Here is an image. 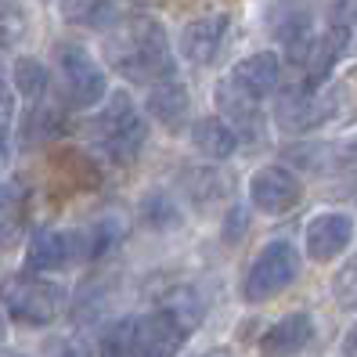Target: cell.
I'll return each mask as SVG.
<instances>
[{
    "label": "cell",
    "instance_id": "6da1fadb",
    "mask_svg": "<svg viewBox=\"0 0 357 357\" xmlns=\"http://www.w3.org/2000/svg\"><path fill=\"white\" fill-rule=\"evenodd\" d=\"M101 54L112 73H119L130 83H141V87H152L159 79L177 76L170 36H166L162 22L152 15L116 22V29H109L101 40Z\"/></svg>",
    "mask_w": 357,
    "mask_h": 357
},
{
    "label": "cell",
    "instance_id": "7a4b0ae2",
    "mask_svg": "<svg viewBox=\"0 0 357 357\" xmlns=\"http://www.w3.org/2000/svg\"><path fill=\"white\" fill-rule=\"evenodd\" d=\"M66 289L58 282L22 271V275H8L0 278V307L8 310V318L22 321V325H51L61 310H66Z\"/></svg>",
    "mask_w": 357,
    "mask_h": 357
},
{
    "label": "cell",
    "instance_id": "3957f363",
    "mask_svg": "<svg viewBox=\"0 0 357 357\" xmlns=\"http://www.w3.org/2000/svg\"><path fill=\"white\" fill-rule=\"evenodd\" d=\"M94 137L101 144V152L119 166H127L141 155L144 137H149V123H144L141 109L130 101V94H123V91L109 94L105 109L94 116Z\"/></svg>",
    "mask_w": 357,
    "mask_h": 357
},
{
    "label": "cell",
    "instance_id": "277c9868",
    "mask_svg": "<svg viewBox=\"0 0 357 357\" xmlns=\"http://www.w3.org/2000/svg\"><path fill=\"white\" fill-rule=\"evenodd\" d=\"M54 69L61 98L73 109H98L109 98V76L94 61V54L79 44H58L54 47Z\"/></svg>",
    "mask_w": 357,
    "mask_h": 357
},
{
    "label": "cell",
    "instance_id": "5b68a950",
    "mask_svg": "<svg viewBox=\"0 0 357 357\" xmlns=\"http://www.w3.org/2000/svg\"><path fill=\"white\" fill-rule=\"evenodd\" d=\"M296 278H300V249L289 238H275L249 264L245 282H242V296L249 303H267V300L282 296Z\"/></svg>",
    "mask_w": 357,
    "mask_h": 357
},
{
    "label": "cell",
    "instance_id": "8992f818",
    "mask_svg": "<svg viewBox=\"0 0 357 357\" xmlns=\"http://www.w3.org/2000/svg\"><path fill=\"white\" fill-rule=\"evenodd\" d=\"M267 29L271 36L282 44L285 58H289V69H296L303 54L314 47L318 40V15L307 0H271L267 8Z\"/></svg>",
    "mask_w": 357,
    "mask_h": 357
},
{
    "label": "cell",
    "instance_id": "52a82bcc",
    "mask_svg": "<svg viewBox=\"0 0 357 357\" xmlns=\"http://www.w3.org/2000/svg\"><path fill=\"white\" fill-rule=\"evenodd\" d=\"M278 101H275V123L282 134H307L318 130L321 123H328V101L318 87H307V83L296 79H282L278 83Z\"/></svg>",
    "mask_w": 357,
    "mask_h": 357
},
{
    "label": "cell",
    "instance_id": "ba28073f",
    "mask_svg": "<svg viewBox=\"0 0 357 357\" xmlns=\"http://www.w3.org/2000/svg\"><path fill=\"white\" fill-rule=\"evenodd\" d=\"M249 202L267 217H285L303 202V181L289 166H260L249 177Z\"/></svg>",
    "mask_w": 357,
    "mask_h": 357
},
{
    "label": "cell",
    "instance_id": "9c48e42d",
    "mask_svg": "<svg viewBox=\"0 0 357 357\" xmlns=\"http://www.w3.org/2000/svg\"><path fill=\"white\" fill-rule=\"evenodd\" d=\"M350 238H354V217L343 213V209H321L303 227V249L318 264H328L340 253H347Z\"/></svg>",
    "mask_w": 357,
    "mask_h": 357
},
{
    "label": "cell",
    "instance_id": "30bf717a",
    "mask_svg": "<svg viewBox=\"0 0 357 357\" xmlns=\"http://www.w3.org/2000/svg\"><path fill=\"white\" fill-rule=\"evenodd\" d=\"M217 109H220V119L235 130L238 144L242 141H260L267 134V119H264V109L257 98H249L242 87H235L227 76L217 83Z\"/></svg>",
    "mask_w": 357,
    "mask_h": 357
},
{
    "label": "cell",
    "instance_id": "8fae6325",
    "mask_svg": "<svg viewBox=\"0 0 357 357\" xmlns=\"http://www.w3.org/2000/svg\"><path fill=\"white\" fill-rule=\"evenodd\" d=\"M79 257V231H61V227H40L29 238L26 253V271L33 275H47V271H61Z\"/></svg>",
    "mask_w": 357,
    "mask_h": 357
},
{
    "label": "cell",
    "instance_id": "7c38bea8",
    "mask_svg": "<svg viewBox=\"0 0 357 357\" xmlns=\"http://www.w3.org/2000/svg\"><path fill=\"white\" fill-rule=\"evenodd\" d=\"M224 40H227V15H202V18H195V22H188L181 29L177 47H181L184 61H192V66H209V61L220 54Z\"/></svg>",
    "mask_w": 357,
    "mask_h": 357
},
{
    "label": "cell",
    "instance_id": "4fadbf2b",
    "mask_svg": "<svg viewBox=\"0 0 357 357\" xmlns=\"http://www.w3.org/2000/svg\"><path fill=\"white\" fill-rule=\"evenodd\" d=\"M227 79L235 83V87H242L249 98H271L278 91V83H282V58L275 51H257V54H249L242 58L235 69L227 73Z\"/></svg>",
    "mask_w": 357,
    "mask_h": 357
},
{
    "label": "cell",
    "instance_id": "5bb4252c",
    "mask_svg": "<svg viewBox=\"0 0 357 357\" xmlns=\"http://www.w3.org/2000/svg\"><path fill=\"white\" fill-rule=\"evenodd\" d=\"M144 109H149V116L159 123V127H166L170 134H177L184 123H188V109H192V98H188V87L170 76V79H159L149 87V98H144Z\"/></svg>",
    "mask_w": 357,
    "mask_h": 357
},
{
    "label": "cell",
    "instance_id": "9a60e30c",
    "mask_svg": "<svg viewBox=\"0 0 357 357\" xmlns=\"http://www.w3.org/2000/svg\"><path fill=\"white\" fill-rule=\"evenodd\" d=\"M314 340V321L307 310H292L282 321H275L264 335H260V354L264 357H292L307 350Z\"/></svg>",
    "mask_w": 357,
    "mask_h": 357
},
{
    "label": "cell",
    "instance_id": "2e32d148",
    "mask_svg": "<svg viewBox=\"0 0 357 357\" xmlns=\"http://www.w3.org/2000/svg\"><path fill=\"white\" fill-rule=\"evenodd\" d=\"M29 195L18 181H0V249H11L26 231Z\"/></svg>",
    "mask_w": 357,
    "mask_h": 357
},
{
    "label": "cell",
    "instance_id": "e0dca14e",
    "mask_svg": "<svg viewBox=\"0 0 357 357\" xmlns=\"http://www.w3.org/2000/svg\"><path fill=\"white\" fill-rule=\"evenodd\" d=\"M192 144L206 159H227V155H235L238 137L220 116H206L192 123Z\"/></svg>",
    "mask_w": 357,
    "mask_h": 357
},
{
    "label": "cell",
    "instance_id": "ac0fdd59",
    "mask_svg": "<svg viewBox=\"0 0 357 357\" xmlns=\"http://www.w3.org/2000/svg\"><path fill=\"white\" fill-rule=\"evenodd\" d=\"M11 91L18 98H26L29 105L36 101H44L47 91H51V73L44 61H36V58H18L15 66H11Z\"/></svg>",
    "mask_w": 357,
    "mask_h": 357
},
{
    "label": "cell",
    "instance_id": "d6986e66",
    "mask_svg": "<svg viewBox=\"0 0 357 357\" xmlns=\"http://www.w3.org/2000/svg\"><path fill=\"white\" fill-rule=\"evenodd\" d=\"M123 235H127L123 220L101 217V220H94L87 231H79V257L98 260V257H105V253H112V249L123 242Z\"/></svg>",
    "mask_w": 357,
    "mask_h": 357
},
{
    "label": "cell",
    "instance_id": "ffe728a7",
    "mask_svg": "<svg viewBox=\"0 0 357 357\" xmlns=\"http://www.w3.org/2000/svg\"><path fill=\"white\" fill-rule=\"evenodd\" d=\"M137 213H141V224H149L152 231H170L181 224V209L166 192H149L141 199Z\"/></svg>",
    "mask_w": 357,
    "mask_h": 357
},
{
    "label": "cell",
    "instance_id": "44dd1931",
    "mask_svg": "<svg viewBox=\"0 0 357 357\" xmlns=\"http://www.w3.org/2000/svg\"><path fill=\"white\" fill-rule=\"evenodd\" d=\"M332 296L343 310H357V249L350 253V260L335 271L332 278Z\"/></svg>",
    "mask_w": 357,
    "mask_h": 357
},
{
    "label": "cell",
    "instance_id": "7402d4cb",
    "mask_svg": "<svg viewBox=\"0 0 357 357\" xmlns=\"http://www.w3.org/2000/svg\"><path fill=\"white\" fill-rule=\"evenodd\" d=\"M101 357H134L130 350V318H119L109 328L101 332V343H98Z\"/></svg>",
    "mask_w": 357,
    "mask_h": 357
},
{
    "label": "cell",
    "instance_id": "603a6c76",
    "mask_svg": "<svg viewBox=\"0 0 357 357\" xmlns=\"http://www.w3.org/2000/svg\"><path fill=\"white\" fill-rule=\"evenodd\" d=\"M22 33H26V15L18 11L11 0H4V4H0V51L15 47L18 40H22Z\"/></svg>",
    "mask_w": 357,
    "mask_h": 357
},
{
    "label": "cell",
    "instance_id": "cb8c5ba5",
    "mask_svg": "<svg viewBox=\"0 0 357 357\" xmlns=\"http://www.w3.org/2000/svg\"><path fill=\"white\" fill-rule=\"evenodd\" d=\"M15 91H11V83L8 79H0V144H8L11 141V127H15Z\"/></svg>",
    "mask_w": 357,
    "mask_h": 357
},
{
    "label": "cell",
    "instance_id": "d4e9b609",
    "mask_svg": "<svg viewBox=\"0 0 357 357\" xmlns=\"http://www.w3.org/2000/svg\"><path fill=\"white\" fill-rule=\"evenodd\" d=\"M242 231H245V213L235 206V209L227 213V231H224V242H238V238H242Z\"/></svg>",
    "mask_w": 357,
    "mask_h": 357
},
{
    "label": "cell",
    "instance_id": "484cf974",
    "mask_svg": "<svg viewBox=\"0 0 357 357\" xmlns=\"http://www.w3.org/2000/svg\"><path fill=\"white\" fill-rule=\"evenodd\" d=\"M343 354L347 357H357V325L347 332V343H343Z\"/></svg>",
    "mask_w": 357,
    "mask_h": 357
},
{
    "label": "cell",
    "instance_id": "4316f807",
    "mask_svg": "<svg viewBox=\"0 0 357 357\" xmlns=\"http://www.w3.org/2000/svg\"><path fill=\"white\" fill-rule=\"evenodd\" d=\"M195 357H231V350L217 347V350H206V354H195Z\"/></svg>",
    "mask_w": 357,
    "mask_h": 357
},
{
    "label": "cell",
    "instance_id": "83f0119b",
    "mask_svg": "<svg viewBox=\"0 0 357 357\" xmlns=\"http://www.w3.org/2000/svg\"><path fill=\"white\" fill-rule=\"evenodd\" d=\"M61 357H87V354H83L79 347H69V350H61Z\"/></svg>",
    "mask_w": 357,
    "mask_h": 357
},
{
    "label": "cell",
    "instance_id": "f1b7e54d",
    "mask_svg": "<svg viewBox=\"0 0 357 357\" xmlns=\"http://www.w3.org/2000/svg\"><path fill=\"white\" fill-rule=\"evenodd\" d=\"M4 332H8V321H4V310H0V340H4Z\"/></svg>",
    "mask_w": 357,
    "mask_h": 357
},
{
    "label": "cell",
    "instance_id": "f546056e",
    "mask_svg": "<svg viewBox=\"0 0 357 357\" xmlns=\"http://www.w3.org/2000/svg\"><path fill=\"white\" fill-rule=\"evenodd\" d=\"M0 357H26V354H15V350H0Z\"/></svg>",
    "mask_w": 357,
    "mask_h": 357
},
{
    "label": "cell",
    "instance_id": "4dcf8cb0",
    "mask_svg": "<svg viewBox=\"0 0 357 357\" xmlns=\"http://www.w3.org/2000/svg\"><path fill=\"white\" fill-rule=\"evenodd\" d=\"M4 149H8V144H0V155H4Z\"/></svg>",
    "mask_w": 357,
    "mask_h": 357
}]
</instances>
